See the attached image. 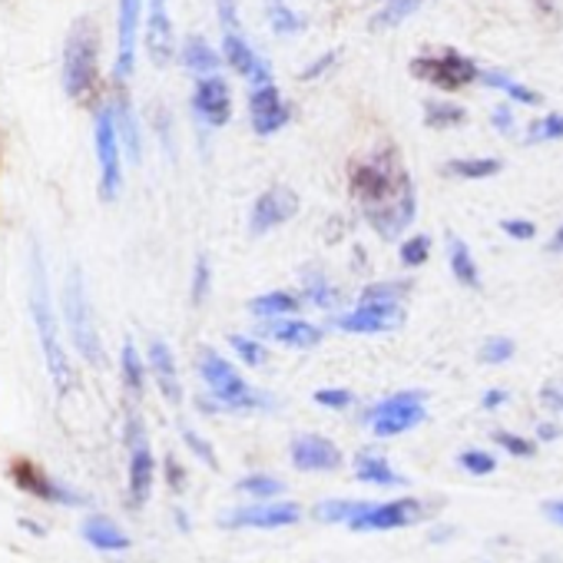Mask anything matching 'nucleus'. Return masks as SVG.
<instances>
[{"label": "nucleus", "mask_w": 563, "mask_h": 563, "mask_svg": "<svg viewBox=\"0 0 563 563\" xmlns=\"http://www.w3.org/2000/svg\"><path fill=\"white\" fill-rule=\"evenodd\" d=\"M31 312H34V325H37L44 362L51 368V378H54L57 391L64 395L70 388V362H67V352L60 345L57 316H54V302H51V282H47L44 255H41L37 245L31 252Z\"/></svg>", "instance_id": "nucleus-1"}, {"label": "nucleus", "mask_w": 563, "mask_h": 563, "mask_svg": "<svg viewBox=\"0 0 563 563\" xmlns=\"http://www.w3.org/2000/svg\"><path fill=\"white\" fill-rule=\"evenodd\" d=\"M100 80V31L90 18H80L64 44V90L70 100L87 103Z\"/></svg>", "instance_id": "nucleus-2"}, {"label": "nucleus", "mask_w": 563, "mask_h": 563, "mask_svg": "<svg viewBox=\"0 0 563 563\" xmlns=\"http://www.w3.org/2000/svg\"><path fill=\"white\" fill-rule=\"evenodd\" d=\"M199 375L209 385L212 398H216V411H265L272 408V398L255 391L219 352L202 349L199 355Z\"/></svg>", "instance_id": "nucleus-3"}, {"label": "nucleus", "mask_w": 563, "mask_h": 563, "mask_svg": "<svg viewBox=\"0 0 563 563\" xmlns=\"http://www.w3.org/2000/svg\"><path fill=\"white\" fill-rule=\"evenodd\" d=\"M64 309H67V325H70V339L80 349V355L90 365L103 362V345H100V332L93 322V309L87 299V286H84V275L80 268H74L67 275V292H64Z\"/></svg>", "instance_id": "nucleus-4"}, {"label": "nucleus", "mask_w": 563, "mask_h": 563, "mask_svg": "<svg viewBox=\"0 0 563 563\" xmlns=\"http://www.w3.org/2000/svg\"><path fill=\"white\" fill-rule=\"evenodd\" d=\"M93 146H97V163H100V192H103V199H117V192L123 186V166H120V133H117L113 107L97 110Z\"/></svg>", "instance_id": "nucleus-5"}, {"label": "nucleus", "mask_w": 563, "mask_h": 563, "mask_svg": "<svg viewBox=\"0 0 563 563\" xmlns=\"http://www.w3.org/2000/svg\"><path fill=\"white\" fill-rule=\"evenodd\" d=\"M424 418H428V408H424V395H421V391L391 395V398H385L378 408L368 411V424H372V431H375L378 438L405 434V431L418 428Z\"/></svg>", "instance_id": "nucleus-6"}, {"label": "nucleus", "mask_w": 563, "mask_h": 563, "mask_svg": "<svg viewBox=\"0 0 563 563\" xmlns=\"http://www.w3.org/2000/svg\"><path fill=\"white\" fill-rule=\"evenodd\" d=\"M411 74L418 80H428V84L441 87V90H461V87H467V84H474L481 77V70L467 57H461L454 51H441L434 57H415Z\"/></svg>", "instance_id": "nucleus-7"}, {"label": "nucleus", "mask_w": 563, "mask_h": 563, "mask_svg": "<svg viewBox=\"0 0 563 563\" xmlns=\"http://www.w3.org/2000/svg\"><path fill=\"white\" fill-rule=\"evenodd\" d=\"M130 500L140 507L150 500L153 494V481H156V461H153V451L146 444V434H143V424L140 418H130Z\"/></svg>", "instance_id": "nucleus-8"}, {"label": "nucleus", "mask_w": 563, "mask_h": 563, "mask_svg": "<svg viewBox=\"0 0 563 563\" xmlns=\"http://www.w3.org/2000/svg\"><path fill=\"white\" fill-rule=\"evenodd\" d=\"M11 477L21 490L34 494L37 500H47V504H87V497L60 481H54L47 471H41L37 464L31 461H14L11 464Z\"/></svg>", "instance_id": "nucleus-9"}, {"label": "nucleus", "mask_w": 563, "mask_h": 563, "mask_svg": "<svg viewBox=\"0 0 563 563\" xmlns=\"http://www.w3.org/2000/svg\"><path fill=\"white\" fill-rule=\"evenodd\" d=\"M140 21H143V0H120V14H117V64H113L117 84H126L133 67H136Z\"/></svg>", "instance_id": "nucleus-10"}, {"label": "nucleus", "mask_w": 563, "mask_h": 563, "mask_svg": "<svg viewBox=\"0 0 563 563\" xmlns=\"http://www.w3.org/2000/svg\"><path fill=\"white\" fill-rule=\"evenodd\" d=\"M415 209H418V202H415V186H405L398 196H391V199H385V202L365 209V219L378 229L382 239L395 242V239L415 222Z\"/></svg>", "instance_id": "nucleus-11"}, {"label": "nucleus", "mask_w": 563, "mask_h": 563, "mask_svg": "<svg viewBox=\"0 0 563 563\" xmlns=\"http://www.w3.org/2000/svg\"><path fill=\"white\" fill-rule=\"evenodd\" d=\"M424 517V504L415 497L405 500H388V504H372L362 517H355L349 527L365 533V530H395V527H411Z\"/></svg>", "instance_id": "nucleus-12"}, {"label": "nucleus", "mask_w": 563, "mask_h": 563, "mask_svg": "<svg viewBox=\"0 0 563 563\" xmlns=\"http://www.w3.org/2000/svg\"><path fill=\"white\" fill-rule=\"evenodd\" d=\"M299 520V507L289 500H262L252 507H239L222 517V527H255V530H272V527H292Z\"/></svg>", "instance_id": "nucleus-13"}, {"label": "nucleus", "mask_w": 563, "mask_h": 563, "mask_svg": "<svg viewBox=\"0 0 563 563\" xmlns=\"http://www.w3.org/2000/svg\"><path fill=\"white\" fill-rule=\"evenodd\" d=\"M249 117H252V130L258 136H268L275 130H282L289 120H292V107L282 100L278 87L275 84H265V87H255L252 97H249Z\"/></svg>", "instance_id": "nucleus-14"}, {"label": "nucleus", "mask_w": 563, "mask_h": 563, "mask_svg": "<svg viewBox=\"0 0 563 563\" xmlns=\"http://www.w3.org/2000/svg\"><path fill=\"white\" fill-rule=\"evenodd\" d=\"M299 212V196L286 186H275L262 192L252 206V232L262 235L268 229H278L282 222H289Z\"/></svg>", "instance_id": "nucleus-15"}, {"label": "nucleus", "mask_w": 563, "mask_h": 563, "mask_svg": "<svg viewBox=\"0 0 563 563\" xmlns=\"http://www.w3.org/2000/svg\"><path fill=\"white\" fill-rule=\"evenodd\" d=\"M192 110L209 126H225L232 117V93L222 77H202L192 90Z\"/></svg>", "instance_id": "nucleus-16"}, {"label": "nucleus", "mask_w": 563, "mask_h": 563, "mask_svg": "<svg viewBox=\"0 0 563 563\" xmlns=\"http://www.w3.org/2000/svg\"><path fill=\"white\" fill-rule=\"evenodd\" d=\"M405 322V309L401 306H358L355 312H345L335 329L342 332H355V335H382L391 332Z\"/></svg>", "instance_id": "nucleus-17"}, {"label": "nucleus", "mask_w": 563, "mask_h": 563, "mask_svg": "<svg viewBox=\"0 0 563 563\" xmlns=\"http://www.w3.org/2000/svg\"><path fill=\"white\" fill-rule=\"evenodd\" d=\"M146 54L156 67H166L176 54V34L169 21L166 0H150V18H146Z\"/></svg>", "instance_id": "nucleus-18"}, {"label": "nucleus", "mask_w": 563, "mask_h": 563, "mask_svg": "<svg viewBox=\"0 0 563 563\" xmlns=\"http://www.w3.org/2000/svg\"><path fill=\"white\" fill-rule=\"evenodd\" d=\"M222 54H225V60H229V67L235 70V74H242L245 80H252V87H265V84H272V70H268V64L249 47V41L239 34V31H229L225 37H222Z\"/></svg>", "instance_id": "nucleus-19"}, {"label": "nucleus", "mask_w": 563, "mask_h": 563, "mask_svg": "<svg viewBox=\"0 0 563 563\" xmlns=\"http://www.w3.org/2000/svg\"><path fill=\"white\" fill-rule=\"evenodd\" d=\"M292 464L299 471H335L342 464V451L322 434H302L292 441Z\"/></svg>", "instance_id": "nucleus-20"}, {"label": "nucleus", "mask_w": 563, "mask_h": 563, "mask_svg": "<svg viewBox=\"0 0 563 563\" xmlns=\"http://www.w3.org/2000/svg\"><path fill=\"white\" fill-rule=\"evenodd\" d=\"M258 339L278 342V345H289V349H316L322 342V329L312 322H292V319H272L265 325H258Z\"/></svg>", "instance_id": "nucleus-21"}, {"label": "nucleus", "mask_w": 563, "mask_h": 563, "mask_svg": "<svg viewBox=\"0 0 563 563\" xmlns=\"http://www.w3.org/2000/svg\"><path fill=\"white\" fill-rule=\"evenodd\" d=\"M150 372L163 391L166 401L179 405L183 401V385H179V375H176V362H173V352L166 342H153L150 345Z\"/></svg>", "instance_id": "nucleus-22"}, {"label": "nucleus", "mask_w": 563, "mask_h": 563, "mask_svg": "<svg viewBox=\"0 0 563 563\" xmlns=\"http://www.w3.org/2000/svg\"><path fill=\"white\" fill-rule=\"evenodd\" d=\"M84 540L90 543V547H97V550H107V553H120V550H126L130 547V537L110 520V517H103V514H90L87 520H84Z\"/></svg>", "instance_id": "nucleus-23"}, {"label": "nucleus", "mask_w": 563, "mask_h": 563, "mask_svg": "<svg viewBox=\"0 0 563 563\" xmlns=\"http://www.w3.org/2000/svg\"><path fill=\"white\" fill-rule=\"evenodd\" d=\"M355 477H358L362 484H382V487H398V484H405V477H398V474L391 471V464L385 461V454H378V451H362V454H358V461H355Z\"/></svg>", "instance_id": "nucleus-24"}, {"label": "nucleus", "mask_w": 563, "mask_h": 563, "mask_svg": "<svg viewBox=\"0 0 563 563\" xmlns=\"http://www.w3.org/2000/svg\"><path fill=\"white\" fill-rule=\"evenodd\" d=\"M448 262H451V272H454V278L461 282V286H467V289H477L481 286L477 262H474L471 249L464 245V239H457V235L448 239Z\"/></svg>", "instance_id": "nucleus-25"}, {"label": "nucleus", "mask_w": 563, "mask_h": 563, "mask_svg": "<svg viewBox=\"0 0 563 563\" xmlns=\"http://www.w3.org/2000/svg\"><path fill=\"white\" fill-rule=\"evenodd\" d=\"M299 306H302V299L292 296V292H268V296L252 299V302H249V312L272 322V319H289V316H296Z\"/></svg>", "instance_id": "nucleus-26"}, {"label": "nucleus", "mask_w": 563, "mask_h": 563, "mask_svg": "<svg viewBox=\"0 0 563 563\" xmlns=\"http://www.w3.org/2000/svg\"><path fill=\"white\" fill-rule=\"evenodd\" d=\"M113 117H117V133H120L123 150L130 153V159H133V163H140V126H136V113H133V107H130L126 93H120V97H117V103H113Z\"/></svg>", "instance_id": "nucleus-27"}, {"label": "nucleus", "mask_w": 563, "mask_h": 563, "mask_svg": "<svg viewBox=\"0 0 563 563\" xmlns=\"http://www.w3.org/2000/svg\"><path fill=\"white\" fill-rule=\"evenodd\" d=\"M183 64H186V70H192V74H199V77H216V70H219V54H216L202 37H189V41L183 44Z\"/></svg>", "instance_id": "nucleus-28"}, {"label": "nucleus", "mask_w": 563, "mask_h": 563, "mask_svg": "<svg viewBox=\"0 0 563 563\" xmlns=\"http://www.w3.org/2000/svg\"><path fill=\"white\" fill-rule=\"evenodd\" d=\"M372 504L368 500H325L316 507V517L322 523H352L355 517H362Z\"/></svg>", "instance_id": "nucleus-29"}, {"label": "nucleus", "mask_w": 563, "mask_h": 563, "mask_svg": "<svg viewBox=\"0 0 563 563\" xmlns=\"http://www.w3.org/2000/svg\"><path fill=\"white\" fill-rule=\"evenodd\" d=\"M481 80H484L487 87L507 93V97L517 100V103H527V107H537V103H540V93H537V90H527L523 84H517V80H510V77H504V74L487 70V74H481Z\"/></svg>", "instance_id": "nucleus-30"}, {"label": "nucleus", "mask_w": 563, "mask_h": 563, "mask_svg": "<svg viewBox=\"0 0 563 563\" xmlns=\"http://www.w3.org/2000/svg\"><path fill=\"white\" fill-rule=\"evenodd\" d=\"M444 173L457 176V179H487V176H497L500 173V159H451L444 166Z\"/></svg>", "instance_id": "nucleus-31"}, {"label": "nucleus", "mask_w": 563, "mask_h": 563, "mask_svg": "<svg viewBox=\"0 0 563 563\" xmlns=\"http://www.w3.org/2000/svg\"><path fill=\"white\" fill-rule=\"evenodd\" d=\"M467 120V113L454 103H428L424 107V123L434 130H448V126H461Z\"/></svg>", "instance_id": "nucleus-32"}, {"label": "nucleus", "mask_w": 563, "mask_h": 563, "mask_svg": "<svg viewBox=\"0 0 563 563\" xmlns=\"http://www.w3.org/2000/svg\"><path fill=\"white\" fill-rule=\"evenodd\" d=\"M405 289H408L405 282H375V286L362 292V306H401L398 296Z\"/></svg>", "instance_id": "nucleus-33"}, {"label": "nucleus", "mask_w": 563, "mask_h": 563, "mask_svg": "<svg viewBox=\"0 0 563 563\" xmlns=\"http://www.w3.org/2000/svg\"><path fill=\"white\" fill-rule=\"evenodd\" d=\"M120 368H123V382H126V388H130L133 395H140V391H143V358H140V352H136V345H133V342H126V345H123Z\"/></svg>", "instance_id": "nucleus-34"}, {"label": "nucleus", "mask_w": 563, "mask_h": 563, "mask_svg": "<svg viewBox=\"0 0 563 563\" xmlns=\"http://www.w3.org/2000/svg\"><path fill=\"white\" fill-rule=\"evenodd\" d=\"M306 292H309V302L319 306V309H332V306L339 302L335 286H332V282H329L325 275H319V272H312V275L306 278Z\"/></svg>", "instance_id": "nucleus-35"}, {"label": "nucleus", "mask_w": 563, "mask_h": 563, "mask_svg": "<svg viewBox=\"0 0 563 563\" xmlns=\"http://www.w3.org/2000/svg\"><path fill=\"white\" fill-rule=\"evenodd\" d=\"M268 24L278 31V34H296V31H302L306 27V21L296 14V11H289L282 0H268Z\"/></svg>", "instance_id": "nucleus-36"}, {"label": "nucleus", "mask_w": 563, "mask_h": 563, "mask_svg": "<svg viewBox=\"0 0 563 563\" xmlns=\"http://www.w3.org/2000/svg\"><path fill=\"white\" fill-rule=\"evenodd\" d=\"M239 490H245V494H252L258 500H272V497L282 494V481L265 477V474H252V477H242L239 481Z\"/></svg>", "instance_id": "nucleus-37"}, {"label": "nucleus", "mask_w": 563, "mask_h": 563, "mask_svg": "<svg viewBox=\"0 0 563 563\" xmlns=\"http://www.w3.org/2000/svg\"><path fill=\"white\" fill-rule=\"evenodd\" d=\"M418 4H421V0H388V8L372 21V27H378V31H382V27H395V24H401V21L411 14Z\"/></svg>", "instance_id": "nucleus-38"}, {"label": "nucleus", "mask_w": 563, "mask_h": 563, "mask_svg": "<svg viewBox=\"0 0 563 563\" xmlns=\"http://www.w3.org/2000/svg\"><path fill=\"white\" fill-rule=\"evenodd\" d=\"M229 342H232L235 355H239V358H242L249 368H258V365H265V358H268V349H265L262 342H255V339H242V335H232Z\"/></svg>", "instance_id": "nucleus-39"}, {"label": "nucleus", "mask_w": 563, "mask_h": 563, "mask_svg": "<svg viewBox=\"0 0 563 563\" xmlns=\"http://www.w3.org/2000/svg\"><path fill=\"white\" fill-rule=\"evenodd\" d=\"M428 255H431V239H428V235H411L408 242H401V262H405L408 268L424 265Z\"/></svg>", "instance_id": "nucleus-40"}, {"label": "nucleus", "mask_w": 563, "mask_h": 563, "mask_svg": "<svg viewBox=\"0 0 563 563\" xmlns=\"http://www.w3.org/2000/svg\"><path fill=\"white\" fill-rule=\"evenodd\" d=\"M560 136H563V117L560 113L543 117V120L530 123V130H527V140L530 143H547V140H560Z\"/></svg>", "instance_id": "nucleus-41"}, {"label": "nucleus", "mask_w": 563, "mask_h": 563, "mask_svg": "<svg viewBox=\"0 0 563 563\" xmlns=\"http://www.w3.org/2000/svg\"><path fill=\"white\" fill-rule=\"evenodd\" d=\"M507 358H514V342L504 339V335H494L481 345V362L487 365H504Z\"/></svg>", "instance_id": "nucleus-42"}, {"label": "nucleus", "mask_w": 563, "mask_h": 563, "mask_svg": "<svg viewBox=\"0 0 563 563\" xmlns=\"http://www.w3.org/2000/svg\"><path fill=\"white\" fill-rule=\"evenodd\" d=\"M461 467L467 471V474H474V477H481V474H490L494 467H497V461H494V454H487V451H461Z\"/></svg>", "instance_id": "nucleus-43"}, {"label": "nucleus", "mask_w": 563, "mask_h": 563, "mask_svg": "<svg viewBox=\"0 0 563 563\" xmlns=\"http://www.w3.org/2000/svg\"><path fill=\"white\" fill-rule=\"evenodd\" d=\"M189 296H192V306H202L206 296H209V258H206V255L196 258V272H192V289H189Z\"/></svg>", "instance_id": "nucleus-44"}, {"label": "nucleus", "mask_w": 563, "mask_h": 563, "mask_svg": "<svg viewBox=\"0 0 563 563\" xmlns=\"http://www.w3.org/2000/svg\"><path fill=\"white\" fill-rule=\"evenodd\" d=\"M494 441H497L507 454H514V457H533V441H527V438H520V434L494 431Z\"/></svg>", "instance_id": "nucleus-45"}, {"label": "nucleus", "mask_w": 563, "mask_h": 563, "mask_svg": "<svg viewBox=\"0 0 563 563\" xmlns=\"http://www.w3.org/2000/svg\"><path fill=\"white\" fill-rule=\"evenodd\" d=\"M316 401L322 405V408H349L352 405V391H345V388H319L316 391Z\"/></svg>", "instance_id": "nucleus-46"}, {"label": "nucleus", "mask_w": 563, "mask_h": 563, "mask_svg": "<svg viewBox=\"0 0 563 563\" xmlns=\"http://www.w3.org/2000/svg\"><path fill=\"white\" fill-rule=\"evenodd\" d=\"M183 441L192 448V454L199 457V461H206L209 467H216V454H212V444L206 441V438H199L196 431H189V428H183Z\"/></svg>", "instance_id": "nucleus-47"}, {"label": "nucleus", "mask_w": 563, "mask_h": 563, "mask_svg": "<svg viewBox=\"0 0 563 563\" xmlns=\"http://www.w3.org/2000/svg\"><path fill=\"white\" fill-rule=\"evenodd\" d=\"M500 229H504L510 239H517V242H527V239H533V235H537V225H533V222H527V219H504V222H500Z\"/></svg>", "instance_id": "nucleus-48"}, {"label": "nucleus", "mask_w": 563, "mask_h": 563, "mask_svg": "<svg viewBox=\"0 0 563 563\" xmlns=\"http://www.w3.org/2000/svg\"><path fill=\"white\" fill-rule=\"evenodd\" d=\"M216 11H219V21H222L225 34H229V31H235V0H219Z\"/></svg>", "instance_id": "nucleus-49"}, {"label": "nucleus", "mask_w": 563, "mask_h": 563, "mask_svg": "<svg viewBox=\"0 0 563 563\" xmlns=\"http://www.w3.org/2000/svg\"><path fill=\"white\" fill-rule=\"evenodd\" d=\"M494 126H497L500 133H510V130H514V113H510L507 107H497V110H494Z\"/></svg>", "instance_id": "nucleus-50"}, {"label": "nucleus", "mask_w": 563, "mask_h": 563, "mask_svg": "<svg viewBox=\"0 0 563 563\" xmlns=\"http://www.w3.org/2000/svg\"><path fill=\"white\" fill-rule=\"evenodd\" d=\"M543 405H547L550 411H563V391L553 388V385H547V388H543Z\"/></svg>", "instance_id": "nucleus-51"}, {"label": "nucleus", "mask_w": 563, "mask_h": 563, "mask_svg": "<svg viewBox=\"0 0 563 563\" xmlns=\"http://www.w3.org/2000/svg\"><path fill=\"white\" fill-rule=\"evenodd\" d=\"M332 64H335V54H325L322 60H316V64H312V67H309V70L302 74V80H312V77H319V74H325V70H329Z\"/></svg>", "instance_id": "nucleus-52"}, {"label": "nucleus", "mask_w": 563, "mask_h": 563, "mask_svg": "<svg viewBox=\"0 0 563 563\" xmlns=\"http://www.w3.org/2000/svg\"><path fill=\"white\" fill-rule=\"evenodd\" d=\"M504 401H507V391H504V388H490V391L484 395V408H487V411L500 408Z\"/></svg>", "instance_id": "nucleus-53"}, {"label": "nucleus", "mask_w": 563, "mask_h": 563, "mask_svg": "<svg viewBox=\"0 0 563 563\" xmlns=\"http://www.w3.org/2000/svg\"><path fill=\"white\" fill-rule=\"evenodd\" d=\"M166 474H169V487H173V490H183V467H179L173 457L166 461Z\"/></svg>", "instance_id": "nucleus-54"}, {"label": "nucleus", "mask_w": 563, "mask_h": 563, "mask_svg": "<svg viewBox=\"0 0 563 563\" xmlns=\"http://www.w3.org/2000/svg\"><path fill=\"white\" fill-rule=\"evenodd\" d=\"M547 249H550V252H563V222H560V225H556V232L550 235Z\"/></svg>", "instance_id": "nucleus-55"}, {"label": "nucleus", "mask_w": 563, "mask_h": 563, "mask_svg": "<svg viewBox=\"0 0 563 563\" xmlns=\"http://www.w3.org/2000/svg\"><path fill=\"white\" fill-rule=\"evenodd\" d=\"M547 517H550V520H556V523H563V500L547 504Z\"/></svg>", "instance_id": "nucleus-56"}, {"label": "nucleus", "mask_w": 563, "mask_h": 563, "mask_svg": "<svg viewBox=\"0 0 563 563\" xmlns=\"http://www.w3.org/2000/svg\"><path fill=\"white\" fill-rule=\"evenodd\" d=\"M537 434H540L543 441H553V438L560 434V428H556V424H540V431H537Z\"/></svg>", "instance_id": "nucleus-57"}]
</instances>
